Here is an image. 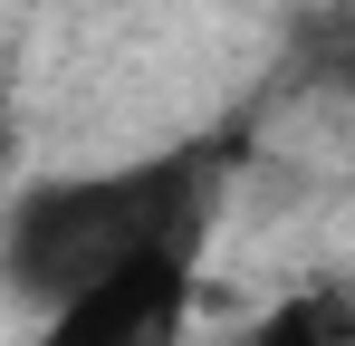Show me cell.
Listing matches in <instances>:
<instances>
[{
	"label": "cell",
	"instance_id": "1",
	"mask_svg": "<svg viewBox=\"0 0 355 346\" xmlns=\"http://www.w3.org/2000/svg\"><path fill=\"white\" fill-rule=\"evenodd\" d=\"M211 173H221L211 145H173L154 164L19 192L10 222H0V279L19 298H39V308H58V298H77L87 279H106L125 260H144V250H202Z\"/></svg>",
	"mask_w": 355,
	"mask_h": 346
},
{
	"label": "cell",
	"instance_id": "4",
	"mask_svg": "<svg viewBox=\"0 0 355 346\" xmlns=\"http://www.w3.org/2000/svg\"><path fill=\"white\" fill-rule=\"evenodd\" d=\"M0 173H10V115H0Z\"/></svg>",
	"mask_w": 355,
	"mask_h": 346
},
{
	"label": "cell",
	"instance_id": "2",
	"mask_svg": "<svg viewBox=\"0 0 355 346\" xmlns=\"http://www.w3.org/2000/svg\"><path fill=\"white\" fill-rule=\"evenodd\" d=\"M192 288H202V250H144L106 279H87L77 298H58L39 346H182Z\"/></svg>",
	"mask_w": 355,
	"mask_h": 346
},
{
	"label": "cell",
	"instance_id": "3",
	"mask_svg": "<svg viewBox=\"0 0 355 346\" xmlns=\"http://www.w3.org/2000/svg\"><path fill=\"white\" fill-rule=\"evenodd\" d=\"M346 337H355V318H346L336 288H297V298H279L250 327V346H346Z\"/></svg>",
	"mask_w": 355,
	"mask_h": 346
}]
</instances>
